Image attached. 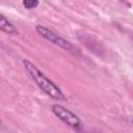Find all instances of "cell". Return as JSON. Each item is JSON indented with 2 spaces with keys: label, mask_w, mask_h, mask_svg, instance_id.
Segmentation results:
<instances>
[{
  "label": "cell",
  "mask_w": 133,
  "mask_h": 133,
  "mask_svg": "<svg viewBox=\"0 0 133 133\" xmlns=\"http://www.w3.org/2000/svg\"><path fill=\"white\" fill-rule=\"evenodd\" d=\"M52 112L59 118L61 119L64 124H66L69 127H71L72 129L76 130V131H80L82 128V123L81 119L71 110H69L68 108H65L62 105L59 104H54L52 106Z\"/></svg>",
  "instance_id": "obj_2"
},
{
  "label": "cell",
  "mask_w": 133,
  "mask_h": 133,
  "mask_svg": "<svg viewBox=\"0 0 133 133\" xmlns=\"http://www.w3.org/2000/svg\"><path fill=\"white\" fill-rule=\"evenodd\" d=\"M23 5L27 9H32L38 5V0H23Z\"/></svg>",
  "instance_id": "obj_5"
},
{
  "label": "cell",
  "mask_w": 133,
  "mask_h": 133,
  "mask_svg": "<svg viewBox=\"0 0 133 133\" xmlns=\"http://www.w3.org/2000/svg\"><path fill=\"white\" fill-rule=\"evenodd\" d=\"M35 29L42 36H44L46 39L50 41L51 43L55 44L56 46H58V47H60V48H62L64 50H68V51H72L73 50V45L68 39H65L62 36L58 35L57 33H55L54 31L50 30L49 28H47V27H45L43 25H36Z\"/></svg>",
  "instance_id": "obj_3"
},
{
  "label": "cell",
  "mask_w": 133,
  "mask_h": 133,
  "mask_svg": "<svg viewBox=\"0 0 133 133\" xmlns=\"http://www.w3.org/2000/svg\"><path fill=\"white\" fill-rule=\"evenodd\" d=\"M23 64H24L25 70L28 72V74L32 78V80L36 83V85L45 94H47L48 96H50L51 98H53L55 100L63 101L65 99L61 89L52 80H50L48 77H46L33 63H31L29 60L25 59V60H23Z\"/></svg>",
  "instance_id": "obj_1"
},
{
  "label": "cell",
  "mask_w": 133,
  "mask_h": 133,
  "mask_svg": "<svg viewBox=\"0 0 133 133\" xmlns=\"http://www.w3.org/2000/svg\"><path fill=\"white\" fill-rule=\"evenodd\" d=\"M0 29L7 34H18L19 30L3 16H0Z\"/></svg>",
  "instance_id": "obj_4"
}]
</instances>
